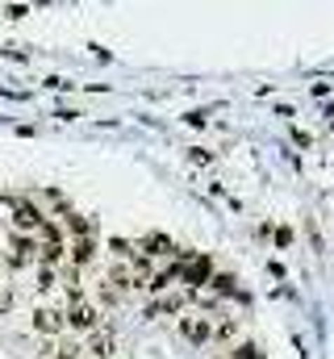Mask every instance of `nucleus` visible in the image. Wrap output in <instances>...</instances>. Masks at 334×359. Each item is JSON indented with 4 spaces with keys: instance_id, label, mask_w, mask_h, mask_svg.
<instances>
[{
    "instance_id": "nucleus-9",
    "label": "nucleus",
    "mask_w": 334,
    "mask_h": 359,
    "mask_svg": "<svg viewBox=\"0 0 334 359\" xmlns=\"http://www.w3.org/2000/svg\"><path fill=\"white\" fill-rule=\"evenodd\" d=\"M67 259H72L76 268H88V264L96 259V238H76V243H67Z\"/></svg>"
},
{
    "instance_id": "nucleus-2",
    "label": "nucleus",
    "mask_w": 334,
    "mask_h": 359,
    "mask_svg": "<svg viewBox=\"0 0 334 359\" xmlns=\"http://www.w3.org/2000/svg\"><path fill=\"white\" fill-rule=\"evenodd\" d=\"M63 313H67V330H76V334H84V339L100 330V305H92V301H84V297L72 301Z\"/></svg>"
},
{
    "instance_id": "nucleus-7",
    "label": "nucleus",
    "mask_w": 334,
    "mask_h": 359,
    "mask_svg": "<svg viewBox=\"0 0 334 359\" xmlns=\"http://www.w3.org/2000/svg\"><path fill=\"white\" fill-rule=\"evenodd\" d=\"M180 339H188L192 347H205V343H213V322L209 318H184L180 322Z\"/></svg>"
},
{
    "instance_id": "nucleus-16",
    "label": "nucleus",
    "mask_w": 334,
    "mask_h": 359,
    "mask_svg": "<svg viewBox=\"0 0 334 359\" xmlns=\"http://www.w3.org/2000/svg\"><path fill=\"white\" fill-rule=\"evenodd\" d=\"M55 284V268H38V288H51Z\"/></svg>"
},
{
    "instance_id": "nucleus-11",
    "label": "nucleus",
    "mask_w": 334,
    "mask_h": 359,
    "mask_svg": "<svg viewBox=\"0 0 334 359\" xmlns=\"http://www.w3.org/2000/svg\"><path fill=\"white\" fill-rule=\"evenodd\" d=\"M80 343L76 339H67V343H46V351H42V359H80Z\"/></svg>"
},
{
    "instance_id": "nucleus-10",
    "label": "nucleus",
    "mask_w": 334,
    "mask_h": 359,
    "mask_svg": "<svg viewBox=\"0 0 334 359\" xmlns=\"http://www.w3.org/2000/svg\"><path fill=\"white\" fill-rule=\"evenodd\" d=\"M180 309H184V297H159V301L147 305V318H171Z\"/></svg>"
},
{
    "instance_id": "nucleus-13",
    "label": "nucleus",
    "mask_w": 334,
    "mask_h": 359,
    "mask_svg": "<svg viewBox=\"0 0 334 359\" xmlns=\"http://www.w3.org/2000/svg\"><path fill=\"white\" fill-rule=\"evenodd\" d=\"M230 339H239V322H234V318L213 322V343H230Z\"/></svg>"
},
{
    "instance_id": "nucleus-14",
    "label": "nucleus",
    "mask_w": 334,
    "mask_h": 359,
    "mask_svg": "<svg viewBox=\"0 0 334 359\" xmlns=\"http://www.w3.org/2000/svg\"><path fill=\"white\" fill-rule=\"evenodd\" d=\"M226 359H263V351H259L255 343H239V347H234Z\"/></svg>"
},
{
    "instance_id": "nucleus-5",
    "label": "nucleus",
    "mask_w": 334,
    "mask_h": 359,
    "mask_svg": "<svg viewBox=\"0 0 334 359\" xmlns=\"http://www.w3.org/2000/svg\"><path fill=\"white\" fill-rule=\"evenodd\" d=\"M29 326H34L42 339H51V343H55V339L67 330V313H63V309H51V305H42V309L34 313V322H29Z\"/></svg>"
},
{
    "instance_id": "nucleus-6",
    "label": "nucleus",
    "mask_w": 334,
    "mask_h": 359,
    "mask_svg": "<svg viewBox=\"0 0 334 359\" xmlns=\"http://www.w3.org/2000/svg\"><path fill=\"white\" fill-rule=\"evenodd\" d=\"M134 247H138V255H142L147 264H151V259H171V255L180 259V251H175V243H171L167 234H147V238L134 243Z\"/></svg>"
},
{
    "instance_id": "nucleus-4",
    "label": "nucleus",
    "mask_w": 334,
    "mask_h": 359,
    "mask_svg": "<svg viewBox=\"0 0 334 359\" xmlns=\"http://www.w3.org/2000/svg\"><path fill=\"white\" fill-rule=\"evenodd\" d=\"M38 264V238L34 234H8V268H29Z\"/></svg>"
},
{
    "instance_id": "nucleus-1",
    "label": "nucleus",
    "mask_w": 334,
    "mask_h": 359,
    "mask_svg": "<svg viewBox=\"0 0 334 359\" xmlns=\"http://www.w3.org/2000/svg\"><path fill=\"white\" fill-rule=\"evenodd\" d=\"M175 280L192 292V288H205L213 280V259L209 255H180L175 259Z\"/></svg>"
},
{
    "instance_id": "nucleus-3",
    "label": "nucleus",
    "mask_w": 334,
    "mask_h": 359,
    "mask_svg": "<svg viewBox=\"0 0 334 359\" xmlns=\"http://www.w3.org/2000/svg\"><path fill=\"white\" fill-rule=\"evenodd\" d=\"M4 205H8V213H13L8 222L17 226V234H34V230H42V222H46V217H42V213H38V209H34L29 201H17V196H4Z\"/></svg>"
},
{
    "instance_id": "nucleus-8",
    "label": "nucleus",
    "mask_w": 334,
    "mask_h": 359,
    "mask_svg": "<svg viewBox=\"0 0 334 359\" xmlns=\"http://www.w3.org/2000/svg\"><path fill=\"white\" fill-rule=\"evenodd\" d=\"M84 351L92 359H113L117 355V343H113V334L109 330H96V334H88L84 339Z\"/></svg>"
},
{
    "instance_id": "nucleus-15",
    "label": "nucleus",
    "mask_w": 334,
    "mask_h": 359,
    "mask_svg": "<svg viewBox=\"0 0 334 359\" xmlns=\"http://www.w3.org/2000/svg\"><path fill=\"white\" fill-rule=\"evenodd\" d=\"M192 301H196V305H213V301H218V292L205 284V288H192Z\"/></svg>"
},
{
    "instance_id": "nucleus-12",
    "label": "nucleus",
    "mask_w": 334,
    "mask_h": 359,
    "mask_svg": "<svg viewBox=\"0 0 334 359\" xmlns=\"http://www.w3.org/2000/svg\"><path fill=\"white\" fill-rule=\"evenodd\" d=\"M67 230L76 238H96V222L92 217H80V213H67Z\"/></svg>"
},
{
    "instance_id": "nucleus-17",
    "label": "nucleus",
    "mask_w": 334,
    "mask_h": 359,
    "mask_svg": "<svg viewBox=\"0 0 334 359\" xmlns=\"http://www.w3.org/2000/svg\"><path fill=\"white\" fill-rule=\"evenodd\" d=\"M113 359H121V355H113Z\"/></svg>"
}]
</instances>
